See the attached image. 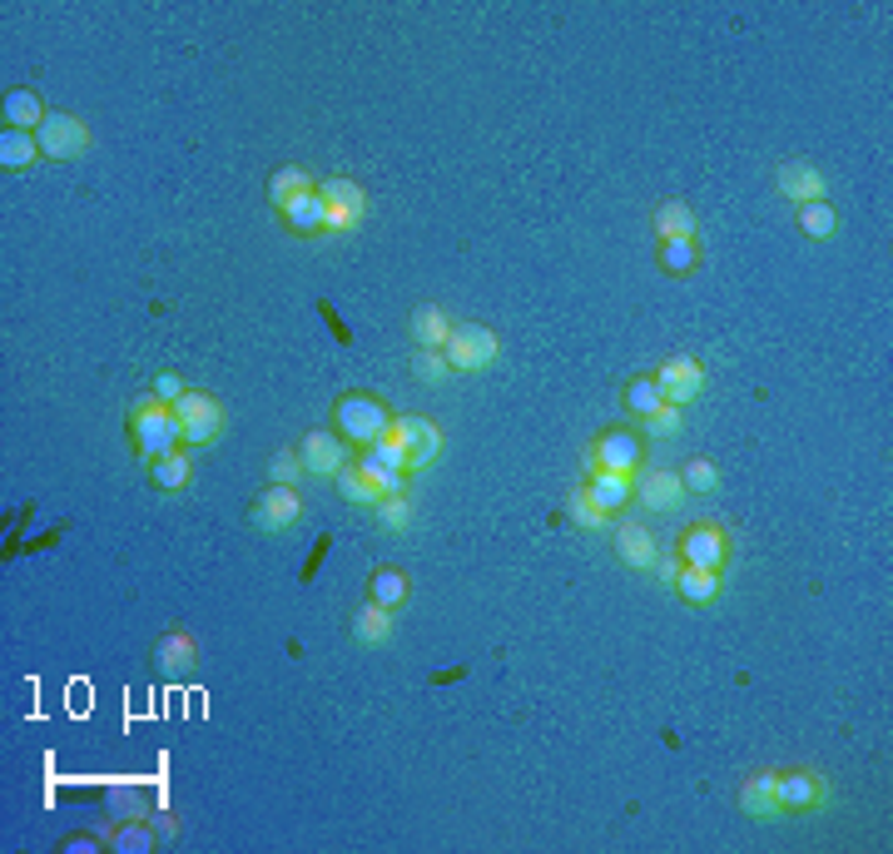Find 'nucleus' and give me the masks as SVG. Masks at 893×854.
Instances as JSON below:
<instances>
[{
	"mask_svg": "<svg viewBox=\"0 0 893 854\" xmlns=\"http://www.w3.org/2000/svg\"><path fill=\"white\" fill-rule=\"evenodd\" d=\"M130 433H134V447H140L144 463H154V457H169L184 447V428L179 418H174L169 402H160L154 393H144V398H134L130 408Z\"/></svg>",
	"mask_w": 893,
	"mask_h": 854,
	"instance_id": "f257e3e1",
	"label": "nucleus"
},
{
	"mask_svg": "<svg viewBox=\"0 0 893 854\" xmlns=\"http://www.w3.org/2000/svg\"><path fill=\"white\" fill-rule=\"evenodd\" d=\"M333 428L348 437V443L373 447L392 433V412H388V402L373 398V393H348V398H338V408H333Z\"/></svg>",
	"mask_w": 893,
	"mask_h": 854,
	"instance_id": "f03ea898",
	"label": "nucleus"
},
{
	"mask_svg": "<svg viewBox=\"0 0 893 854\" xmlns=\"http://www.w3.org/2000/svg\"><path fill=\"white\" fill-rule=\"evenodd\" d=\"M646 467V437L635 433V428H606L596 437V447L586 453V472H621V477H635Z\"/></svg>",
	"mask_w": 893,
	"mask_h": 854,
	"instance_id": "7ed1b4c3",
	"label": "nucleus"
},
{
	"mask_svg": "<svg viewBox=\"0 0 893 854\" xmlns=\"http://www.w3.org/2000/svg\"><path fill=\"white\" fill-rule=\"evenodd\" d=\"M442 358H447L453 373H482L502 358V343H496V334L482 324H453V334L442 343Z\"/></svg>",
	"mask_w": 893,
	"mask_h": 854,
	"instance_id": "20e7f679",
	"label": "nucleus"
},
{
	"mask_svg": "<svg viewBox=\"0 0 893 854\" xmlns=\"http://www.w3.org/2000/svg\"><path fill=\"white\" fill-rule=\"evenodd\" d=\"M318 199H324V214H328V234H353L367 219V189L357 179L333 174V179L318 185Z\"/></svg>",
	"mask_w": 893,
	"mask_h": 854,
	"instance_id": "39448f33",
	"label": "nucleus"
},
{
	"mask_svg": "<svg viewBox=\"0 0 893 854\" xmlns=\"http://www.w3.org/2000/svg\"><path fill=\"white\" fill-rule=\"evenodd\" d=\"M174 418H179V428H184V447H204L224 433V402H219L214 393L189 388L179 402H174Z\"/></svg>",
	"mask_w": 893,
	"mask_h": 854,
	"instance_id": "423d86ee",
	"label": "nucleus"
},
{
	"mask_svg": "<svg viewBox=\"0 0 893 854\" xmlns=\"http://www.w3.org/2000/svg\"><path fill=\"white\" fill-rule=\"evenodd\" d=\"M680 562L700 566V572H725V562H730V537H725L715 522H695V527L680 531Z\"/></svg>",
	"mask_w": 893,
	"mask_h": 854,
	"instance_id": "0eeeda50",
	"label": "nucleus"
},
{
	"mask_svg": "<svg viewBox=\"0 0 893 854\" xmlns=\"http://www.w3.org/2000/svg\"><path fill=\"white\" fill-rule=\"evenodd\" d=\"M392 437L408 447V477L427 472L432 457L442 453V428H437L432 418H418V412H408V418H392Z\"/></svg>",
	"mask_w": 893,
	"mask_h": 854,
	"instance_id": "6e6552de",
	"label": "nucleus"
},
{
	"mask_svg": "<svg viewBox=\"0 0 893 854\" xmlns=\"http://www.w3.org/2000/svg\"><path fill=\"white\" fill-rule=\"evenodd\" d=\"M35 140H40L45 160H80V154L90 150V130L80 125L75 115H66V109H50L45 125L35 130Z\"/></svg>",
	"mask_w": 893,
	"mask_h": 854,
	"instance_id": "1a4fd4ad",
	"label": "nucleus"
},
{
	"mask_svg": "<svg viewBox=\"0 0 893 854\" xmlns=\"http://www.w3.org/2000/svg\"><path fill=\"white\" fill-rule=\"evenodd\" d=\"M298 457H303V472H308V477H338L348 463H353L348 437L343 433H328V428H313V433L298 443Z\"/></svg>",
	"mask_w": 893,
	"mask_h": 854,
	"instance_id": "9d476101",
	"label": "nucleus"
},
{
	"mask_svg": "<svg viewBox=\"0 0 893 854\" xmlns=\"http://www.w3.org/2000/svg\"><path fill=\"white\" fill-rule=\"evenodd\" d=\"M650 378L660 383V393H666V402H675V408H690V402L705 393V368H700V358H690V353H675V358H666Z\"/></svg>",
	"mask_w": 893,
	"mask_h": 854,
	"instance_id": "9b49d317",
	"label": "nucleus"
},
{
	"mask_svg": "<svg viewBox=\"0 0 893 854\" xmlns=\"http://www.w3.org/2000/svg\"><path fill=\"white\" fill-rule=\"evenodd\" d=\"M298 517H303L298 487H269L263 498L248 502V522L259 531H289V527H298Z\"/></svg>",
	"mask_w": 893,
	"mask_h": 854,
	"instance_id": "f8f14e48",
	"label": "nucleus"
},
{
	"mask_svg": "<svg viewBox=\"0 0 893 854\" xmlns=\"http://www.w3.org/2000/svg\"><path fill=\"white\" fill-rule=\"evenodd\" d=\"M775 800H779V815H814L824 805V775L785 770V775H775Z\"/></svg>",
	"mask_w": 893,
	"mask_h": 854,
	"instance_id": "ddd939ff",
	"label": "nucleus"
},
{
	"mask_svg": "<svg viewBox=\"0 0 893 854\" xmlns=\"http://www.w3.org/2000/svg\"><path fill=\"white\" fill-rule=\"evenodd\" d=\"M635 482V502L650 512H675L680 502H685V482H680V472H670V467H641V472L631 477Z\"/></svg>",
	"mask_w": 893,
	"mask_h": 854,
	"instance_id": "4468645a",
	"label": "nucleus"
},
{
	"mask_svg": "<svg viewBox=\"0 0 893 854\" xmlns=\"http://www.w3.org/2000/svg\"><path fill=\"white\" fill-rule=\"evenodd\" d=\"M775 189L789 199V204H814V199H824V174H819V164H809V160H789V164H779V174H775Z\"/></svg>",
	"mask_w": 893,
	"mask_h": 854,
	"instance_id": "2eb2a0df",
	"label": "nucleus"
},
{
	"mask_svg": "<svg viewBox=\"0 0 893 854\" xmlns=\"http://www.w3.org/2000/svg\"><path fill=\"white\" fill-rule=\"evenodd\" d=\"M279 219H283V229H289V234H298V238L328 234V214H324V199H318V189H308V195L289 199V204L279 209Z\"/></svg>",
	"mask_w": 893,
	"mask_h": 854,
	"instance_id": "dca6fc26",
	"label": "nucleus"
},
{
	"mask_svg": "<svg viewBox=\"0 0 893 854\" xmlns=\"http://www.w3.org/2000/svg\"><path fill=\"white\" fill-rule=\"evenodd\" d=\"M615 557H621L631 572H650V566H656V557H660V547H656V537H650L641 522H621V527H615Z\"/></svg>",
	"mask_w": 893,
	"mask_h": 854,
	"instance_id": "f3484780",
	"label": "nucleus"
},
{
	"mask_svg": "<svg viewBox=\"0 0 893 854\" xmlns=\"http://www.w3.org/2000/svg\"><path fill=\"white\" fill-rule=\"evenodd\" d=\"M581 487L591 492V502L606 512V517H615V512H625L635 502V482L631 477H621V472H591Z\"/></svg>",
	"mask_w": 893,
	"mask_h": 854,
	"instance_id": "a211bd4d",
	"label": "nucleus"
},
{
	"mask_svg": "<svg viewBox=\"0 0 893 854\" xmlns=\"http://www.w3.org/2000/svg\"><path fill=\"white\" fill-rule=\"evenodd\" d=\"M154 666L164 676H189L199 666V651H195V636L189 631H164L160 646H154Z\"/></svg>",
	"mask_w": 893,
	"mask_h": 854,
	"instance_id": "6ab92c4d",
	"label": "nucleus"
},
{
	"mask_svg": "<svg viewBox=\"0 0 893 854\" xmlns=\"http://www.w3.org/2000/svg\"><path fill=\"white\" fill-rule=\"evenodd\" d=\"M353 641H357V646H367V651L388 646V641H392V611H388V606H377V601H363V606H357Z\"/></svg>",
	"mask_w": 893,
	"mask_h": 854,
	"instance_id": "aec40b11",
	"label": "nucleus"
},
{
	"mask_svg": "<svg viewBox=\"0 0 893 854\" xmlns=\"http://www.w3.org/2000/svg\"><path fill=\"white\" fill-rule=\"evenodd\" d=\"M700 238H660V249H656V264L660 273H670V279H690V273L700 269Z\"/></svg>",
	"mask_w": 893,
	"mask_h": 854,
	"instance_id": "412c9836",
	"label": "nucleus"
},
{
	"mask_svg": "<svg viewBox=\"0 0 893 854\" xmlns=\"http://www.w3.org/2000/svg\"><path fill=\"white\" fill-rule=\"evenodd\" d=\"M447 334H453V318H447V308H437V303H422L418 314H412V324H408L412 348H442L447 343Z\"/></svg>",
	"mask_w": 893,
	"mask_h": 854,
	"instance_id": "4be33fe9",
	"label": "nucleus"
},
{
	"mask_svg": "<svg viewBox=\"0 0 893 854\" xmlns=\"http://www.w3.org/2000/svg\"><path fill=\"white\" fill-rule=\"evenodd\" d=\"M45 115L50 109L40 105V95L35 90H5V130H40L45 125Z\"/></svg>",
	"mask_w": 893,
	"mask_h": 854,
	"instance_id": "5701e85b",
	"label": "nucleus"
},
{
	"mask_svg": "<svg viewBox=\"0 0 893 854\" xmlns=\"http://www.w3.org/2000/svg\"><path fill=\"white\" fill-rule=\"evenodd\" d=\"M740 810L750 815V820H775V815H779L775 775H769V770H764V775H750L740 785Z\"/></svg>",
	"mask_w": 893,
	"mask_h": 854,
	"instance_id": "b1692460",
	"label": "nucleus"
},
{
	"mask_svg": "<svg viewBox=\"0 0 893 854\" xmlns=\"http://www.w3.org/2000/svg\"><path fill=\"white\" fill-rule=\"evenodd\" d=\"M720 572H700V566H680L675 576V596L685 606H710L715 596H720Z\"/></svg>",
	"mask_w": 893,
	"mask_h": 854,
	"instance_id": "393cba45",
	"label": "nucleus"
},
{
	"mask_svg": "<svg viewBox=\"0 0 893 854\" xmlns=\"http://www.w3.org/2000/svg\"><path fill=\"white\" fill-rule=\"evenodd\" d=\"M308 189H318V179H313L303 164H283V169L269 174V204H273V209H283L289 199L308 195Z\"/></svg>",
	"mask_w": 893,
	"mask_h": 854,
	"instance_id": "a878e982",
	"label": "nucleus"
},
{
	"mask_svg": "<svg viewBox=\"0 0 893 854\" xmlns=\"http://www.w3.org/2000/svg\"><path fill=\"white\" fill-rule=\"evenodd\" d=\"M650 229H656L660 238H695V209H690L685 199H666V204H656V214H650Z\"/></svg>",
	"mask_w": 893,
	"mask_h": 854,
	"instance_id": "bb28decb",
	"label": "nucleus"
},
{
	"mask_svg": "<svg viewBox=\"0 0 893 854\" xmlns=\"http://www.w3.org/2000/svg\"><path fill=\"white\" fill-rule=\"evenodd\" d=\"M408 596H412V582L398 572V566H377V572L367 576V601H377V606H388L392 611V606H402Z\"/></svg>",
	"mask_w": 893,
	"mask_h": 854,
	"instance_id": "cd10ccee",
	"label": "nucleus"
},
{
	"mask_svg": "<svg viewBox=\"0 0 893 854\" xmlns=\"http://www.w3.org/2000/svg\"><path fill=\"white\" fill-rule=\"evenodd\" d=\"M333 487H338V498H343L348 507H363V512H373L377 502H383V492H377V487L367 482L363 472H357V463H348L343 472L333 477Z\"/></svg>",
	"mask_w": 893,
	"mask_h": 854,
	"instance_id": "c85d7f7f",
	"label": "nucleus"
},
{
	"mask_svg": "<svg viewBox=\"0 0 893 854\" xmlns=\"http://www.w3.org/2000/svg\"><path fill=\"white\" fill-rule=\"evenodd\" d=\"M150 477H154V487L160 492H184L189 487V477H195V463H189V453H169V457H154L150 463Z\"/></svg>",
	"mask_w": 893,
	"mask_h": 854,
	"instance_id": "c756f323",
	"label": "nucleus"
},
{
	"mask_svg": "<svg viewBox=\"0 0 893 854\" xmlns=\"http://www.w3.org/2000/svg\"><path fill=\"white\" fill-rule=\"evenodd\" d=\"M40 160V140L31 130H0V164L5 169H31Z\"/></svg>",
	"mask_w": 893,
	"mask_h": 854,
	"instance_id": "7c9ffc66",
	"label": "nucleus"
},
{
	"mask_svg": "<svg viewBox=\"0 0 893 854\" xmlns=\"http://www.w3.org/2000/svg\"><path fill=\"white\" fill-rule=\"evenodd\" d=\"M795 224L804 229V238H829L839 229V214H834V204L814 199V204H795Z\"/></svg>",
	"mask_w": 893,
	"mask_h": 854,
	"instance_id": "2f4dec72",
	"label": "nucleus"
},
{
	"mask_svg": "<svg viewBox=\"0 0 893 854\" xmlns=\"http://www.w3.org/2000/svg\"><path fill=\"white\" fill-rule=\"evenodd\" d=\"M357 472H363L367 482H373L377 492H383V498H402V487H408V472H388V467L377 463V457L367 453V447H363V457H357Z\"/></svg>",
	"mask_w": 893,
	"mask_h": 854,
	"instance_id": "473e14b6",
	"label": "nucleus"
},
{
	"mask_svg": "<svg viewBox=\"0 0 893 854\" xmlns=\"http://www.w3.org/2000/svg\"><path fill=\"white\" fill-rule=\"evenodd\" d=\"M660 402H666V393H660L656 378H631L625 383V412H631V418H646V412H656Z\"/></svg>",
	"mask_w": 893,
	"mask_h": 854,
	"instance_id": "72a5a7b5",
	"label": "nucleus"
},
{
	"mask_svg": "<svg viewBox=\"0 0 893 854\" xmlns=\"http://www.w3.org/2000/svg\"><path fill=\"white\" fill-rule=\"evenodd\" d=\"M566 517L576 522L581 531H606V522H611V517H606V512L591 502V492H586V487H576V492L566 498Z\"/></svg>",
	"mask_w": 893,
	"mask_h": 854,
	"instance_id": "f704fd0d",
	"label": "nucleus"
},
{
	"mask_svg": "<svg viewBox=\"0 0 893 854\" xmlns=\"http://www.w3.org/2000/svg\"><path fill=\"white\" fill-rule=\"evenodd\" d=\"M303 477H308V472H303L298 447H279V453H273V463H269V482L273 487H298Z\"/></svg>",
	"mask_w": 893,
	"mask_h": 854,
	"instance_id": "c9c22d12",
	"label": "nucleus"
},
{
	"mask_svg": "<svg viewBox=\"0 0 893 854\" xmlns=\"http://www.w3.org/2000/svg\"><path fill=\"white\" fill-rule=\"evenodd\" d=\"M680 482H685V492H700V498H710L715 487H720V472H715L710 457H690L685 472H680Z\"/></svg>",
	"mask_w": 893,
	"mask_h": 854,
	"instance_id": "e433bc0d",
	"label": "nucleus"
},
{
	"mask_svg": "<svg viewBox=\"0 0 893 854\" xmlns=\"http://www.w3.org/2000/svg\"><path fill=\"white\" fill-rule=\"evenodd\" d=\"M373 522H377L383 531H408V527H412V502H408V498H383V502L373 507Z\"/></svg>",
	"mask_w": 893,
	"mask_h": 854,
	"instance_id": "4c0bfd02",
	"label": "nucleus"
},
{
	"mask_svg": "<svg viewBox=\"0 0 893 854\" xmlns=\"http://www.w3.org/2000/svg\"><path fill=\"white\" fill-rule=\"evenodd\" d=\"M144 810H150V800H144L134 785H109V815H119V820H144Z\"/></svg>",
	"mask_w": 893,
	"mask_h": 854,
	"instance_id": "58836bf2",
	"label": "nucleus"
},
{
	"mask_svg": "<svg viewBox=\"0 0 893 854\" xmlns=\"http://www.w3.org/2000/svg\"><path fill=\"white\" fill-rule=\"evenodd\" d=\"M109 844H115L119 854H150L160 840H154V834L144 830L140 820H125V824H119V830H115V840H109Z\"/></svg>",
	"mask_w": 893,
	"mask_h": 854,
	"instance_id": "ea45409f",
	"label": "nucleus"
},
{
	"mask_svg": "<svg viewBox=\"0 0 893 854\" xmlns=\"http://www.w3.org/2000/svg\"><path fill=\"white\" fill-rule=\"evenodd\" d=\"M646 437H675L680 433V422H685V408H675V402H660L656 412H646Z\"/></svg>",
	"mask_w": 893,
	"mask_h": 854,
	"instance_id": "a19ab883",
	"label": "nucleus"
},
{
	"mask_svg": "<svg viewBox=\"0 0 893 854\" xmlns=\"http://www.w3.org/2000/svg\"><path fill=\"white\" fill-rule=\"evenodd\" d=\"M412 373H418L422 383H447V358H442V348H418L412 353Z\"/></svg>",
	"mask_w": 893,
	"mask_h": 854,
	"instance_id": "79ce46f5",
	"label": "nucleus"
},
{
	"mask_svg": "<svg viewBox=\"0 0 893 854\" xmlns=\"http://www.w3.org/2000/svg\"><path fill=\"white\" fill-rule=\"evenodd\" d=\"M367 453H373L377 457V463H383V467H388V472H408V447H402L398 443V437H383V443H373V447H367Z\"/></svg>",
	"mask_w": 893,
	"mask_h": 854,
	"instance_id": "37998d69",
	"label": "nucleus"
},
{
	"mask_svg": "<svg viewBox=\"0 0 893 854\" xmlns=\"http://www.w3.org/2000/svg\"><path fill=\"white\" fill-rule=\"evenodd\" d=\"M150 393H154V398H160V402H169V408H174V402H179L189 388H184V378H179V373H160Z\"/></svg>",
	"mask_w": 893,
	"mask_h": 854,
	"instance_id": "c03bdc74",
	"label": "nucleus"
},
{
	"mask_svg": "<svg viewBox=\"0 0 893 854\" xmlns=\"http://www.w3.org/2000/svg\"><path fill=\"white\" fill-rule=\"evenodd\" d=\"M680 566H685V562H680V552H670V557H656V566H650V572H656V576H660V582H666V586H675Z\"/></svg>",
	"mask_w": 893,
	"mask_h": 854,
	"instance_id": "a18cd8bd",
	"label": "nucleus"
}]
</instances>
